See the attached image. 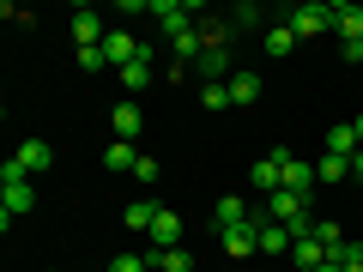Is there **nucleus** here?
I'll return each mask as SVG.
<instances>
[{"label":"nucleus","instance_id":"nucleus-1","mask_svg":"<svg viewBox=\"0 0 363 272\" xmlns=\"http://www.w3.org/2000/svg\"><path fill=\"white\" fill-rule=\"evenodd\" d=\"M260 212H267V218H279L291 236H309V230H315V218H309V200H303V194H291V188L267 194V200H260Z\"/></svg>","mask_w":363,"mask_h":272},{"label":"nucleus","instance_id":"nucleus-2","mask_svg":"<svg viewBox=\"0 0 363 272\" xmlns=\"http://www.w3.org/2000/svg\"><path fill=\"white\" fill-rule=\"evenodd\" d=\"M145 13L157 18V30H164L169 42H176L182 30H194V25H200V6H188V0H145Z\"/></svg>","mask_w":363,"mask_h":272},{"label":"nucleus","instance_id":"nucleus-3","mask_svg":"<svg viewBox=\"0 0 363 272\" xmlns=\"http://www.w3.org/2000/svg\"><path fill=\"white\" fill-rule=\"evenodd\" d=\"M291 37L297 42H309V37H327L333 30V6H321V0H303V6H291Z\"/></svg>","mask_w":363,"mask_h":272},{"label":"nucleus","instance_id":"nucleus-4","mask_svg":"<svg viewBox=\"0 0 363 272\" xmlns=\"http://www.w3.org/2000/svg\"><path fill=\"white\" fill-rule=\"evenodd\" d=\"M272 157H279V188H291V194L309 200V188H315V164H309V157H297V152H285V145H272Z\"/></svg>","mask_w":363,"mask_h":272},{"label":"nucleus","instance_id":"nucleus-5","mask_svg":"<svg viewBox=\"0 0 363 272\" xmlns=\"http://www.w3.org/2000/svg\"><path fill=\"white\" fill-rule=\"evenodd\" d=\"M30 206H37V188H30V181H0V224H6V230H13V218L30 212Z\"/></svg>","mask_w":363,"mask_h":272},{"label":"nucleus","instance_id":"nucleus-6","mask_svg":"<svg viewBox=\"0 0 363 272\" xmlns=\"http://www.w3.org/2000/svg\"><path fill=\"white\" fill-rule=\"evenodd\" d=\"M255 224H260V254H272V260H291V242H297V236H291L279 218H267V212H255Z\"/></svg>","mask_w":363,"mask_h":272},{"label":"nucleus","instance_id":"nucleus-7","mask_svg":"<svg viewBox=\"0 0 363 272\" xmlns=\"http://www.w3.org/2000/svg\"><path fill=\"white\" fill-rule=\"evenodd\" d=\"M333 37H339V49H363V6H333Z\"/></svg>","mask_w":363,"mask_h":272},{"label":"nucleus","instance_id":"nucleus-8","mask_svg":"<svg viewBox=\"0 0 363 272\" xmlns=\"http://www.w3.org/2000/svg\"><path fill=\"white\" fill-rule=\"evenodd\" d=\"M218 242H224L230 260H248V254H260V224L248 218V224H236V230H218Z\"/></svg>","mask_w":363,"mask_h":272},{"label":"nucleus","instance_id":"nucleus-9","mask_svg":"<svg viewBox=\"0 0 363 272\" xmlns=\"http://www.w3.org/2000/svg\"><path fill=\"white\" fill-rule=\"evenodd\" d=\"M104 37H109L104 13H91V6H79V13H73V42H79V49H104Z\"/></svg>","mask_w":363,"mask_h":272},{"label":"nucleus","instance_id":"nucleus-10","mask_svg":"<svg viewBox=\"0 0 363 272\" xmlns=\"http://www.w3.org/2000/svg\"><path fill=\"white\" fill-rule=\"evenodd\" d=\"M109 128H116V140H133V145H140V133H145V109L128 97V103L109 109Z\"/></svg>","mask_w":363,"mask_h":272},{"label":"nucleus","instance_id":"nucleus-11","mask_svg":"<svg viewBox=\"0 0 363 272\" xmlns=\"http://www.w3.org/2000/svg\"><path fill=\"white\" fill-rule=\"evenodd\" d=\"M145 236H152V254H169V248H182V218L176 212H157Z\"/></svg>","mask_w":363,"mask_h":272},{"label":"nucleus","instance_id":"nucleus-12","mask_svg":"<svg viewBox=\"0 0 363 272\" xmlns=\"http://www.w3.org/2000/svg\"><path fill=\"white\" fill-rule=\"evenodd\" d=\"M104 61H109V67L121 73L128 61H140V42H133L128 30H116V25H109V37H104Z\"/></svg>","mask_w":363,"mask_h":272},{"label":"nucleus","instance_id":"nucleus-13","mask_svg":"<svg viewBox=\"0 0 363 272\" xmlns=\"http://www.w3.org/2000/svg\"><path fill=\"white\" fill-rule=\"evenodd\" d=\"M255 218V206H248L242 194H224L218 206H212V224H218V230H236V224H248Z\"/></svg>","mask_w":363,"mask_h":272},{"label":"nucleus","instance_id":"nucleus-14","mask_svg":"<svg viewBox=\"0 0 363 272\" xmlns=\"http://www.w3.org/2000/svg\"><path fill=\"white\" fill-rule=\"evenodd\" d=\"M121 85H128L133 97H140V91H152V49H145V42H140V61L121 67Z\"/></svg>","mask_w":363,"mask_h":272},{"label":"nucleus","instance_id":"nucleus-15","mask_svg":"<svg viewBox=\"0 0 363 272\" xmlns=\"http://www.w3.org/2000/svg\"><path fill=\"white\" fill-rule=\"evenodd\" d=\"M327 152H333V157H357L363 152L357 128H351V121H333V128H327Z\"/></svg>","mask_w":363,"mask_h":272},{"label":"nucleus","instance_id":"nucleus-16","mask_svg":"<svg viewBox=\"0 0 363 272\" xmlns=\"http://www.w3.org/2000/svg\"><path fill=\"white\" fill-rule=\"evenodd\" d=\"M291 266H303V272L327 266V248L315 242V230H309V236H297V242H291Z\"/></svg>","mask_w":363,"mask_h":272},{"label":"nucleus","instance_id":"nucleus-17","mask_svg":"<svg viewBox=\"0 0 363 272\" xmlns=\"http://www.w3.org/2000/svg\"><path fill=\"white\" fill-rule=\"evenodd\" d=\"M18 164H25V176H43V169H49L55 164V152H49V140H25V145H18Z\"/></svg>","mask_w":363,"mask_h":272},{"label":"nucleus","instance_id":"nucleus-18","mask_svg":"<svg viewBox=\"0 0 363 272\" xmlns=\"http://www.w3.org/2000/svg\"><path fill=\"white\" fill-rule=\"evenodd\" d=\"M255 97H260V73H248V67H236V73H230V109L255 103Z\"/></svg>","mask_w":363,"mask_h":272},{"label":"nucleus","instance_id":"nucleus-19","mask_svg":"<svg viewBox=\"0 0 363 272\" xmlns=\"http://www.w3.org/2000/svg\"><path fill=\"white\" fill-rule=\"evenodd\" d=\"M248 181H255V194H260V200H267V194H279V157L267 152L255 169H248Z\"/></svg>","mask_w":363,"mask_h":272},{"label":"nucleus","instance_id":"nucleus-20","mask_svg":"<svg viewBox=\"0 0 363 272\" xmlns=\"http://www.w3.org/2000/svg\"><path fill=\"white\" fill-rule=\"evenodd\" d=\"M260 49H267L272 61H285V55L297 49V37H291V25H267V37H260Z\"/></svg>","mask_w":363,"mask_h":272},{"label":"nucleus","instance_id":"nucleus-21","mask_svg":"<svg viewBox=\"0 0 363 272\" xmlns=\"http://www.w3.org/2000/svg\"><path fill=\"white\" fill-rule=\"evenodd\" d=\"M140 157H145V152H140V145H133V140H109L104 164H109V169H133V164H140Z\"/></svg>","mask_w":363,"mask_h":272},{"label":"nucleus","instance_id":"nucleus-22","mask_svg":"<svg viewBox=\"0 0 363 272\" xmlns=\"http://www.w3.org/2000/svg\"><path fill=\"white\" fill-rule=\"evenodd\" d=\"M345 176H351V157H333V152L315 157V181H345Z\"/></svg>","mask_w":363,"mask_h":272},{"label":"nucleus","instance_id":"nucleus-23","mask_svg":"<svg viewBox=\"0 0 363 272\" xmlns=\"http://www.w3.org/2000/svg\"><path fill=\"white\" fill-rule=\"evenodd\" d=\"M164 206H152V200H133V206H121V218H128V230H152V218Z\"/></svg>","mask_w":363,"mask_h":272},{"label":"nucleus","instance_id":"nucleus-24","mask_svg":"<svg viewBox=\"0 0 363 272\" xmlns=\"http://www.w3.org/2000/svg\"><path fill=\"white\" fill-rule=\"evenodd\" d=\"M152 266L157 272H194V254L188 248H169V254H152Z\"/></svg>","mask_w":363,"mask_h":272},{"label":"nucleus","instance_id":"nucleus-25","mask_svg":"<svg viewBox=\"0 0 363 272\" xmlns=\"http://www.w3.org/2000/svg\"><path fill=\"white\" fill-rule=\"evenodd\" d=\"M315 242H321V248H327V254H333V248H339V242H345V230H339V224H333V218H315Z\"/></svg>","mask_w":363,"mask_h":272},{"label":"nucleus","instance_id":"nucleus-26","mask_svg":"<svg viewBox=\"0 0 363 272\" xmlns=\"http://www.w3.org/2000/svg\"><path fill=\"white\" fill-rule=\"evenodd\" d=\"M200 103L218 115V109H230V85H200Z\"/></svg>","mask_w":363,"mask_h":272},{"label":"nucleus","instance_id":"nucleus-27","mask_svg":"<svg viewBox=\"0 0 363 272\" xmlns=\"http://www.w3.org/2000/svg\"><path fill=\"white\" fill-rule=\"evenodd\" d=\"M145 266H152V254H116L109 260V272H145Z\"/></svg>","mask_w":363,"mask_h":272},{"label":"nucleus","instance_id":"nucleus-28","mask_svg":"<svg viewBox=\"0 0 363 272\" xmlns=\"http://www.w3.org/2000/svg\"><path fill=\"white\" fill-rule=\"evenodd\" d=\"M260 25V6H236L230 13V30H255Z\"/></svg>","mask_w":363,"mask_h":272},{"label":"nucleus","instance_id":"nucleus-29","mask_svg":"<svg viewBox=\"0 0 363 272\" xmlns=\"http://www.w3.org/2000/svg\"><path fill=\"white\" fill-rule=\"evenodd\" d=\"M79 67H85V73H97V67H109V61H104V49H79Z\"/></svg>","mask_w":363,"mask_h":272},{"label":"nucleus","instance_id":"nucleus-30","mask_svg":"<svg viewBox=\"0 0 363 272\" xmlns=\"http://www.w3.org/2000/svg\"><path fill=\"white\" fill-rule=\"evenodd\" d=\"M133 176H140V181H157V157H152V152H145V157H140V164H133Z\"/></svg>","mask_w":363,"mask_h":272},{"label":"nucleus","instance_id":"nucleus-31","mask_svg":"<svg viewBox=\"0 0 363 272\" xmlns=\"http://www.w3.org/2000/svg\"><path fill=\"white\" fill-rule=\"evenodd\" d=\"M351 176H357V181H363V152H357V157H351Z\"/></svg>","mask_w":363,"mask_h":272},{"label":"nucleus","instance_id":"nucleus-32","mask_svg":"<svg viewBox=\"0 0 363 272\" xmlns=\"http://www.w3.org/2000/svg\"><path fill=\"white\" fill-rule=\"evenodd\" d=\"M315 272H345V266H333V260H327V266H315Z\"/></svg>","mask_w":363,"mask_h":272},{"label":"nucleus","instance_id":"nucleus-33","mask_svg":"<svg viewBox=\"0 0 363 272\" xmlns=\"http://www.w3.org/2000/svg\"><path fill=\"white\" fill-rule=\"evenodd\" d=\"M351 128H357V140H363V115H357V121H351Z\"/></svg>","mask_w":363,"mask_h":272},{"label":"nucleus","instance_id":"nucleus-34","mask_svg":"<svg viewBox=\"0 0 363 272\" xmlns=\"http://www.w3.org/2000/svg\"><path fill=\"white\" fill-rule=\"evenodd\" d=\"M224 272H236V266H224Z\"/></svg>","mask_w":363,"mask_h":272}]
</instances>
